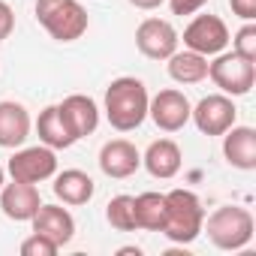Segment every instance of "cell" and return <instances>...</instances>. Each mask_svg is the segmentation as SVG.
I'll return each instance as SVG.
<instances>
[{
    "label": "cell",
    "mask_w": 256,
    "mask_h": 256,
    "mask_svg": "<svg viewBox=\"0 0 256 256\" xmlns=\"http://www.w3.org/2000/svg\"><path fill=\"white\" fill-rule=\"evenodd\" d=\"M148 102L151 94L142 78L136 76H120L106 88V120L118 133H133L148 118Z\"/></svg>",
    "instance_id": "6da1fadb"
},
{
    "label": "cell",
    "mask_w": 256,
    "mask_h": 256,
    "mask_svg": "<svg viewBox=\"0 0 256 256\" xmlns=\"http://www.w3.org/2000/svg\"><path fill=\"white\" fill-rule=\"evenodd\" d=\"M202 223H205V208L193 190L178 187L166 193V223L160 232L172 244H193L202 235Z\"/></svg>",
    "instance_id": "7a4b0ae2"
},
{
    "label": "cell",
    "mask_w": 256,
    "mask_h": 256,
    "mask_svg": "<svg viewBox=\"0 0 256 256\" xmlns=\"http://www.w3.org/2000/svg\"><path fill=\"white\" fill-rule=\"evenodd\" d=\"M36 22L58 42H76L88 34L90 16L82 0H36Z\"/></svg>",
    "instance_id": "3957f363"
},
{
    "label": "cell",
    "mask_w": 256,
    "mask_h": 256,
    "mask_svg": "<svg viewBox=\"0 0 256 256\" xmlns=\"http://www.w3.org/2000/svg\"><path fill=\"white\" fill-rule=\"evenodd\" d=\"M202 232H208L217 250H244L253 241V214L241 205H220L211 217H205Z\"/></svg>",
    "instance_id": "277c9868"
},
{
    "label": "cell",
    "mask_w": 256,
    "mask_h": 256,
    "mask_svg": "<svg viewBox=\"0 0 256 256\" xmlns=\"http://www.w3.org/2000/svg\"><path fill=\"white\" fill-rule=\"evenodd\" d=\"M208 78L226 96H247L256 84V64L235 52H220L208 60Z\"/></svg>",
    "instance_id": "5b68a950"
},
{
    "label": "cell",
    "mask_w": 256,
    "mask_h": 256,
    "mask_svg": "<svg viewBox=\"0 0 256 256\" xmlns=\"http://www.w3.org/2000/svg\"><path fill=\"white\" fill-rule=\"evenodd\" d=\"M6 172L12 175V181H24V184H42L48 178L58 175V151L46 148V145H34V148H16V154L10 157Z\"/></svg>",
    "instance_id": "8992f818"
},
{
    "label": "cell",
    "mask_w": 256,
    "mask_h": 256,
    "mask_svg": "<svg viewBox=\"0 0 256 256\" xmlns=\"http://www.w3.org/2000/svg\"><path fill=\"white\" fill-rule=\"evenodd\" d=\"M190 120L196 124V130L202 136H223L229 126H235L238 108H235L232 96H226V94H208V96H202L193 106Z\"/></svg>",
    "instance_id": "52a82bcc"
},
{
    "label": "cell",
    "mask_w": 256,
    "mask_h": 256,
    "mask_svg": "<svg viewBox=\"0 0 256 256\" xmlns=\"http://www.w3.org/2000/svg\"><path fill=\"white\" fill-rule=\"evenodd\" d=\"M229 28L220 16H196L187 28H184V48L196 52V54H205V58H214L220 52H226L229 46Z\"/></svg>",
    "instance_id": "ba28073f"
},
{
    "label": "cell",
    "mask_w": 256,
    "mask_h": 256,
    "mask_svg": "<svg viewBox=\"0 0 256 256\" xmlns=\"http://www.w3.org/2000/svg\"><path fill=\"white\" fill-rule=\"evenodd\" d=\"M178 30L172 28V22L166 18H145L136 28V48L148 58V60H169L178 52Z\"/></svg>",
    "instance_id": "9c48e42d"
},
{
    "label": "cell",
    "mask_w": 256,
    "mask_h": 256,
    "mask_svg": "<svg viewBox=\"0 0 256 256\" xmlns=\"http://www.w3.org/2000/svg\"><path fill=\"white\" fill-rule=\"evenodd\" d=\"M190 112H193L190 100H187L181 90H175V88L160 90V94L151 96V102H148V118L160 126L163 133H178V130H184V126L190 124Z\"/></svg>",
    "instance_id": "30bf717a"
},
{
    "label": "cell",
    "mask_w": 256,
    "mask_h": 256,
    "mask_svg": "<svg viewBox=\"0 0 256 256\" xmlns=\"http://www.w3.org/2000/svg\"><path fill=\"white\" fill-rule=\"evenodd\" d=\"M100 169L106 178H114V181H124V178H133L139 169H142V154L133 142L126 139H112L102 145L100 151Z\"/></svg>",
    "instance_id": "8fae6325"
},
{
    "label": "cell",
    "mask_w": 256,
    "mask_h": 256,
    "mask_svg": "<svg viewBox=\"0 0 256 256\" xmlns=\"http://www.w3.org/2000/svg\"><path fill=\"white\" fill-rule=\"evenodd\" d=\"M40 205H42V196L36 184L12 181V184H4V190H0V211L16 223H30Z\"/></svg>",
    "instance_id": "7c38bea8"
},
{
    "label": "cell",
    "mask_w": 256,
    "mask_h": 256,
    "mask_svg": "<svg viewBox=\"0 0 256 256\" xmlns=\"http://www.w3.org/2000/svg\"><path fill=\"white\" fill-rule=\"evenodd\" d=\"M30 130H34V120L22 102L16 100L0 102V148H6V151L22 148L30 139Z\"/></svg>",
    "instance_id": "4fadbf2b"
},
{
    "label": "cell",
    "mask_w": 256,
    "mask_h": 256,
    "mask_svg": "<svg viewBox=\"0 0 256 256\" xmlns=\"http://www.w3.org/2000/svg\"><path fill=\"white\" fill-rule=\"evenodd\" d=\"M223 157L232 169L253 172L256 169V130L253 126H229L223 133Z\"/></svg>",
    "instance_id": "5bb4252c"
},
{
    "label": "cell",
    "mask_w": 256,
    "mask_h": 256,
    "mask_svg": "<svg viewBox=\"0 0 256 256\" xmlns=\"http://www.w3.org/2000/svg\"><path fill=\"white\" fill-rule=\"evenodd\" d=\"M36 136H40V145L52 148V151H66L78 142V136L72 133L70 120L64 118L60 106H48L40 112L36 118Z\"/></svg>",
    "instance_id": "9a60e30c"
},
{
    "label": "cell",
    "mask_w": 256,
    "mask_h": 256,
    "mask_svg": "<svg viewBox=\"0 0 256 256\" xmlns=\"http://www.w3.org/2000/svg\"><path fill=\"white\" fill-rule=\"evenodd\" d=\"M30 223H34V232L52 238L58 247H66L76 238V217L66 208H60V205H46L42 202Z\"/></svg>",
    "instance_id": "2e32d148"
},
{
    "label": "cell",
    "mask_w": 256,
    "mask_h": 256,
    "mask_svg": "<svg viewBox=\"0 0 256 256\" xmlns=\"http://www.w3.org/2000/svg\"><path fill=\"white\" fill-rule=\"evenodd\" d=\"M142 166L148 169L151 178H157V181H172V178L181 172V166H184V154H181V148H178L172 139H157V142H151L148 151L142 154Z\"/></svg>",
    "instance_id": "e0dca14e"
},
{
    "label": "cell",
    "mask_w": 256,
    "mask_h": 256,
    "mask_svg": "<svg viewBox=\"0 0 256 256\" xmlns=\"http://www.w3.org/2000/svg\"><path fill=\"white\" fill-rule=\"evenodd\" d=\"M60 112L64 118L70 120L72 126V133L78 139H88L96 133V126H100V106L88 96V94H70L64 102H60Z\"/></svg>",
    "instance_id": "ac0fdd59"
},
{
    "label": "cell",
    "mask_w": 256,
    "mask_h": 256,
    "mask_svg": "<svg viewBox=\"0 0 256 256\" xmlns=\"http://www.w3.org/2000/svg\"><path fill=\"white\" fill-rule=\"evenodd\" d=\"M94 193H96V184L82 169H64V172L54 175V196L64 205H72V208L88 205L94 199Z\"/></svg>",
    "instance_id": "d6986e66"
},
{
    "label": "cell",
    "mask_w": 256,
    "mask_h": 256,
    "mask_svg": "<svg viewBox=\"0 0 256 256\" xmlns=\"http://www.w3.org/2000/svg\"><path fill=\"white\" fill-rule=\"evenodd\" d=\"M169 78L178 82V84H199V82H205L208 78V58L196 54L190 48L175 52L169 58Z\"/></svg>",
    "instance_id": "ffe728a7"
},
{
    "label": "cell",
    "mask_w": 256,
    "mask_h": 256,
    "mask_svg": "<svg viewBox=\"0 0 256 256\" xmlns=\"http://www.w3.org/2000/svg\"><path fill=\"white\" fill-rule=\"evenodd\" d=\"M136 199V223L145 232H160L166 223V193H139Z\"/></svg>",
    "instance_id": "44dd1931"
},
{
    "label": "cell",
    "mask_w": 256,
    "mask_h": 256,
    "mask_svg": "<svg viewBox=\"0 0 256 256\" xmlns=\"http://www.w3.org/2000/svg\"><path fill=\"white\" fill-rule=\"evenodd\" d=\"M106 220L112 229L118 232H136L139 223H136V199L133 196H114L108 205H106Z\"/></svg>",
    "instance_id": "7402d4cb"
},
{
    "label": "cell",
    "mask_w": 256,
    "mask_h": 256,
    "mask_svg": "<svg viewBox=\"0 0 256 256\" xmlns=\"http://www.w3.org/2000/svg\"><path fill=\"white\" fill-rule=\"evenodd\" d=\"M229 42H232V52L235 54H241V58H247V60L256 64V24L253 22H244V28Z\"/></svg>",
    "instance_id": "603a6c76"
},
{
    "label": "cell",
    "mask_w": 256,
    "mask_h": 256,
    "mask_svg": "<svg viewBox=\"0 0 256 256\" xmlns=\"http://www.w3.org/2000/svg\"><path fill=\"white\" fill-rule=\"evenodd\" d=\"M58 250H60V247H58L52 238L40 235V232H34L30 238L22 241V256H54Z\"/></svg>",
    "instance_id": "cb8c5ba5"
},
{
    "label": "cell",
    "mask_w": 256,
    "mask_h": 256,
    "mask_svg": "<svg viewBox=\"0 0 256 256\" xmlns=\"http://www.w3.org/2000/svg\"><path fill=\"white\" fill-rule=\"evenodd\" d=\"M12 30H16V12H12V6L6 0H0V42L10 40Z\"/></svg>",
    "instance_id": "d4e9b609"
},
{
    "label": "cell",
    "mask_w": 256,
    "mask_h": 256,
    "mask_svg": "<svg viewBox=\"0 0 256 256\" xmlns=\"http://www.w3.org/2000/svg\"><path fill=\"white\" fill-rule=\"evenodd\" d=\"M208 0H169V10L172 16H196Z\"/></svg>",
    "instance_id": "484cf974"
},
{
    "label": "cell",
    "mask_w": 256,
    "mask_h": 256,
    "mask_svg": "<svg viewBox=\"0 0 256 256\" xmlns=\"http://www.w3.org/2000/svg\"><path fill=\"white\" fill-rule=\"evenodd\" d=\"M229 6L241 22H256V0H229Z\"/></svg>",
    "instance_id": "4316f807"
},
{
    "label": "cell",
    "mask_w": 256,
    "mask_h": 256,
    "mask_svg": "<svg viewBox=\"0 0 256 256\" xmlns=\"http://www.w3.org/2000/svg\"><path fill=\"white\" fill-rule=\"evenodd\" d=\"M130 6H136V10H145V12H151V10H160L166 0H126Z\"/></svg>",
    "instance_id": "83f0119b"
},
{
    "label": "cell",
    "mask_w": 256,
    "mask_h": 256,
    "mask_svg": "<svg viewBox=\"0 0 256 256\" xmlns=\"http://www.w3.org/2000/svg\"><path fill=\"white\" fill-rule=\"evenodd\" d=\"M4 184H6V169L0 166V190H4Z\"/></svg>",
    "instance_id": "f1b7e54d"
}]
</instances>
